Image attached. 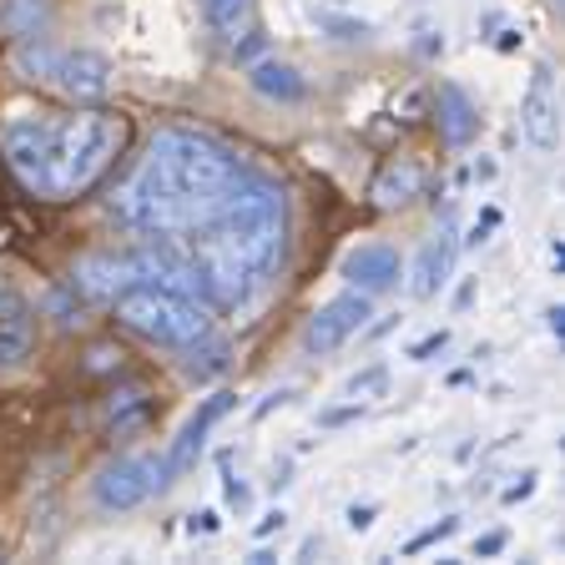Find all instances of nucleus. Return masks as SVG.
<instances>
[{
	"label": "nucleus",
	"instance_id": "obj_1",
	"mask_svg": "<svg viewBox=\"0 0 565 565\" xmlns=\"http://www.w3.org/2000/svg\"><path fill=\"white\" fill-rule=\"evenodd\" d=\"M243 172V157L227 141L192 127H167L152 137L147 162L127 177L111 207L141 237H182L227 198Z\"/></svg>",
	"mask_w": 565,
	"mask_h": 565
},
{
	"label": "nucleus",
	"instance_id": "obj_2",
	"mask_svg": "<svg viewBox=\"0 0 565 565\" xmlns=\"http://www.w3.org/2000/svg\"><path fill=\"white\" fill-rule=\"evenodd\" d=\"M127 147V117L86 106L76 117H15L0 131V152L21 177V188L35 198L66 202L92 192L106 167Z\"/></svg>",
	"mask_w": 565,
	"mask_h": 565
},
{
	"label": "nucleus",
	"instance_id": "obj_3",
	"mask_svg": "<svg viewBox=\"0 0 565 565\" xmlns=\"http://www.w3.org/2000/svg\"><path fill=\"white\" fill-rule=\"evenodd\" d=\"M188 233L217 237V243H223L233 258H243V268L268 288V278L282 263V247H288V207H282L278 182H268V177H258V172H243L233 188H227V198L217 202L198 227H188Z\"/></svg>",
	"mask_w": 565,
	"mask_h": 565
},
{
	"label": "nucleus",
	"instance_id": "obj_4",
	"mask_svg": "<svg viewBox=\"0 0 565 565\" xmlns=\"http://www.w3.org/2000/svg\"><path fill=\"white\" fill-rule=\"evenodd\" d=\"M117 308V323L137 339L157 343V349H188V343L207 339L212 333V313L207 303L188 294H172V288H157V282H131L111 298Z\"/></svg>",
	"mask_w": 565,
	"mask_h": 565
},
{
	"label": "nucleus",
	"instance_id": "obj_5",
	"mask_svg": "<svg viewBox=\"0 0 565 565\" xmlns=\"http://www.w3.org/2000/svg\"><path fill=\"white\" fill-rule=\"evenodd\" d=\"M172 484L167 455H117L111 465H102L92 480V500L106 515H127V510L147 505L152 494H162Z\"/></svg>",
	"mask_w": 565,
	"mask_h": 565
},
{
	"label": "nucleus",
	"instance_id": "obj_6",
	"mask_svg": "<svg viewBox=\"0 0 565 565\" xmlns=\"http://www.w3.org/2000/svg\"><path fill=\"white\" fill-rule=\"evenodd\" d=\"M369 318H374V298L359 294V288H349V294L329 298V303H323V308H318V313L303 323V349H308V353H333V349H343L353 333L364 329Z\"/></svg>",
	"mask_w": 565,
	"mask_h": 565
},
{
	"label": "nucleus",
	"instance_id": "obj_7",
	"mask_svg": "<svg viewBox=\"0 0 565 565\" xmlns=\"http://www.w3.org/2000/svg\"><path fill=\"white\" fill-rule=\"evenodd\" d=\"M520 131L535 152H555V141H561V92H555L551 61H535L530 71V86L520 96Z\"/></svg>",
	"mask_w": 565,
	"mask_h": 565
},
{
	"label": "nucleus",
	"instance_id": "obj_8",
	"mask_svg": "<svg viewBox=\"0 0 565 565\" xmlns=\"http://www.w3.org/2000/svg\"><path fill=\"white\" fill-rule=\"evenodd\" d=\"M51 86L66 92L76 106H96L111 92V66H106V56H96V51H61L56 71H51Z\"/></svg>",
	"mask_w": 565,
	"mask_h": 565
},
{
	"label": "nucleus",
	"instance_id": "obj_9",
	"mask_svg": "<svg viewBox=\"0 0 565 565\" xmlns=\"http://www.w3.org/2000/svg\"><path fill=\"white\" fill-rule=\"evenodd\" d=\"M131 282H137L131 253H86V258H76V268H71V288L82 298H92V303H111Z\"/></svg>",
	"mask_w": 565,
	"mask_h": 565
},
{
	"label": "nucleus",
	"instance_id": "obj_10",
	"mask_svg": "<svg viewBox=\"0 0 565 565\" xmlns=\"http://www.w3.org/2000/svg\"><path fill=\"white\" fill-rule=\"evenodd\" d=\"M343 278H349V288H359V294H388V288H399L404 278V258H399V247H388V243H364V247H353L349 258H343Z\"/></svg>",
	"mask_w": 565,
	"mask_h": 565
},
{
	"label": "nucleus",
	"instance_id": "obj_11",
	"mask_svg": "<svg viewBox=\"0 0 565 565\" xmlns=\"http://www.w3.org/2000/svg\"><path fill=\"white\" fill-rule=\"evenodd\" d=\"M227 409H233V394H227V388H217V394H207V399L198 404V414H192V419L177 429L172 449H167V470H172V480L182 470H192V459L202 455V445H207V435H212V424L223 419Z\"/></svg>",
	"mask_w": 565,
	"mask_h": 565
},
{
	"label": "nucleus",
	"instance_id": "obj_12",
	"mask_svg": "<svg viewBox=\"0 0 565 565\" xmlns=\"http://www.w3.org/2000/svg\"><path fill=\"white\" fill-rule=\"evenodd\" d=\"M455 253H459L455 223H445L439 237H429V243L419 247V258H414V268H409V294L414 298H435L439 288H445L449 268H455Z\"/></svg>",
	"mask_w": 565,
	"mask_h": 565
},
{
	"label": "nucleus",
	"instance_id": "obj_13",
	"mask_svg": "<svg viewBox=\"0 0 565 565\" xmlns=\"http://www.w3.org/2000/svg\"><path fill=\"white\" fill-rule=\"evenodd\" d=\"M435 121H439V137H445L449 147H470V141L480 137V106L470 102V92L459 82H439Z\"/></svg>",
	"mask_w": 565,
	"mask_h": 565
},
{
	"label": "nucleus",
	"instance_id": "obj_14",
	"mask_svg": "<svg viewBox=\"0 0 565 565\" xmlns=\"http://www.w3.org/2000/svg\"><path fill=\"white\" fill-rule=\"evenodd\" d=\"M247 86L263 96V102H282V106H294L308 96V82H303V71L294 66V61H278V56H263L247 66Z\"/></svg>",
	"mask_w": 565,
	"mask_h": 565
},
{
	"label": "nucleus",
	"instance_id": "obj_15",
	"mask_svg": "<svg viewBox=\"0 0 565 565\" xmlns=\"http://www.w3.org/2000/svg\"><path fill=\"white\" fill-rule=\"evenodd\" d=\"M419 192H424V167L414 162V157H399V162H388L384 172L374 177V207H384V212L409 207Z\"/></svg>",
	"mask_w": 565,
	"mask_h": 565
},
{
	"label": "nucleus",
	"instance_id": "obj_16",
	"mask_svg": "<svg viewBox=\"0 0 565 565\" xmlns=\"http://www.w3.org/2000/svg\"><path fill=\"white\" fill-rule=\"evenodd\" d=\"M35 343V313L15 294H0V364L25 359Z\"/></svg>",
	"mask_w": 565,
	"mask_h": 565
},
{
	"label": "nucleus",
	"instance_id": "obj_17",
	"mask_svg": "<svg viewBox=\"0 0 565 565\" xmlns=\"http://www.w3.org/2000/svg\"><path fill=\"white\" fill-rule=\"evenodd\" d=\"M51 21L46 0H0V31L11 41H25V35H41Z\"/></svg>",
	"mask_w": 565,
	"mask_h": 565
},
{
	"label": "nucleus",
	"instance_id": "obj_18",
	"mask_svg": "<svg viewBox=\"0 0 565 565\" xmlns=\"http://www.w3.org/2000/svg\"><path fill=\"white\" fill-rule=\"evenodd\" d=\"M56 56L61 46H51L46 35H25V41H15V71H21L25 82H46L51 86V71H56Z\"/></svg>",
	"mask_w": 565,
	"mask_h": 565
},
{
	"label": "nucleus",
	"instance_id": "obj_19",
	"mask_svg": "<svg viewBox=\"0 0 565 565\" xmlns=\"http://www.w3.org/2000/svg\"><path fill=\"white\" fill-rule=\"evenodd\" d=\"M202 6V21L212 25L217 35H237L253 15V0H198Z\"/></svg>",
	"mask_w": 565,
	"mask_h": 565
},
{
	"label": "nucleus",
	"instance_id": "obj_20",
	"mask_svg": "<svg viewBox=\"0 0 565 565\" xmlns=\"http://www.w3.org/2000/svg\"><path fill=\"white\" fill-rule=\"evenodd\" d=\"M192 349V359H188V379H212V374H223L227 369V359H233V349H227L223 339H198V343H188Z\"/></svg>",
	"mask_w": 565,
	"mask_h": 565
},
{
	"label": "nucleus",
	"instance_id": "obj_21",
	"mask_svg": "<svg viewBox=\"0 0 565 565\" xmlns=\"http://www.w3.org/2000/svg\"><path fill=\"white\" fill-rule=\"evenodd\" d=\"M455 530H459V520H455V515H445V520H439V525L419 530V535H414V541H409V545H404V555H419V551H429V545L449 541V535H455Z\"/></svg>",
	"mask_w": 565,
	"mask_h": 565
},
{
	"label": "nucleus",
	"instance_id": "obj_22",
	"mask_svg": "<svg viewBox=\"0 0 565 565\" xmlns=\"http://www.w3.org/2000/svg\"><path fill=\"white\" fill-rule=\"evenodd\" d=\"M388 384V369H364V374H353L349 384H343V394H349V399H369V394H379V388Z\"/></svg>",
	"mask_w": 565,
	"mask_h": 565
},
{
	"label": "nucleus",
	"instance_id": "obj_23",
	"mask_svg": "<svg viewBox=\"0 0 565 565\" xmlns=\"http://www.w3.org/2000/svg\"><path fill=\"white\" fill-rule=\"evenodd\" d=\"M445 343H449V333L439 329V333H429V339H419L409 349V364H424V359H435V353H445Z\"/></svg>",
	"mask_w": 565,
	"mask_h": 565
},
{
	"label": "nucleus",
	"instance_id": "obj_24",
	"mask_svg": "<svg viewBox=\"0 0 565 565\" xmlns=\"http://www.w3.org/2000/svg\"><path fill=\"white\" fill-rule=\"evenodd\" d=\"M121 364V353L111 349V343H96L92 353H86V369H92V374H106V369H117Z\"/></svg>",
	"mask_w": 565,
	"mask_h": 565
},
{
	"label": "nucleus",
	"instance_id": "obj_25",
	"mask_svg": "<svg viewBox=\"0 0 565 565\" xmlns=\"http://www.w3.org/2000/svg\"><path fill=\"white\" fill-rule=\"evenodd\" d=\"M374 515H379V505H349L343 510V525H349L353 535H364V530L374 525Z\"/></svg>",
	"mask_w": 565,
	"mask_h": 565
},
{
	"label": "nucleus",
	"instance_id": "obj_26",
	"mask_svg": "<svg viewBox=\"0 0 565 565\" xmlns=\"http://www.w3.org/2000/svg\"><path fill=\"white\" fill-rule=\"evenodd\" d=\"M323 25L333 31V41H359V35H369V25H364V21H343V15H329Z\"/></svg>",
	"mask_w": 565,
	"mask_h": 565
},
{
	"label": "nucleus",
	"instance_id": "obj_27",
	"mask_svg": "<svg viewBox=\"0 0 565 565\" xmlns=\"http://www.w3.org/2000/svg\"><path fill=\"white\" fill-rule=\"evenodd\" d=\"M223 530V515L217 510H198V515L188 520V535H217Z\"/></svg>",
	"mask_w": 565,
	"mask_h": 565
},
{
	"label": "nucleus",
	"instance_id": "obj_28",
	"mask_svg": "<svg viewBox=\"0 0 565 565\" xmlns=\"http://www.w3.org/2000/svg\"><path fill=\"white\" fill-rule=\"evenodd\" d=\"M530 494H535V475H520V484H505L500 500H505V505H520V500H530Z\"/></svg>",
	"mask_w": 565,
	"mask_h": 565
},
{
	"label": "nucleus",
	"instance_id": "obj_29",
	"mask_svg": "<svg viewBox=\"0 0 565 565\" xmlns=\"http://www.w3.org/2000/svg\"><path fill=\"white\" fill-rule=\"evenodd\" d=\"M359 414H364V404L353 399L349 409H329V414H323V419H318V424H329V429H333V424H349V419H359Z\"/></svg>",
	"mask_w": 565,
	"mask_h": 565
},
{
	"label": "nucleus",
	"instance_id": "obj_30",
	"mask_svg": "<svg viewBox=\"0 0 565 565\" xmlns=\"http://www.w3.org/2000/svg\"><path fill=\"white\" fill-rule=\"evenodd\" d=\"M282 525H288V515H282V510H268V515L258 520V541H268L273 530H282Z\"/></svg>",
	"mask_w": 565,
	"mask_h": 565
},
{
	"label": "nucleus",
	"instance_id": "obj_31",
	"mask_svg": "<svg viewBox=\"0 0 565 565\" xmlns=\"http://www.w3.org/2000/svg\"><path fill=\"white\" fill-rule=\"evenodd\" d=\"M505 551V535L494 530V535H484V541H475V555H500Z\"/></svg>",
	"mask_w": 565,
	"mask_h": 565
},
{
	"label": "nucleus",
	"instance_id": "obj_32",
	"mask_svg": "<svg viewBox=\"0 0 565 565\" xmlns=\"http://www.w3.org/2000/svg\"><path fill=\"white\" fill-rule=\"evenodd\" d=\"M223 490H227V500H233V505H247V484L243 480H233V475H227Z\"/></svg>",
	"mask_w": 565,
	"mask_h": 565
},
{
	"label": "nucleus",
	"instance_id": "obj_33",
	"mask_svg": "<svg viewBox=\"0 0 565 565\" xmlns=\"http://www.w3.org/2000/svg\"><path fill=\"white\" fill-rule=\"evenodd\" d=\"M545 318H551V333H555V339H561V333H565V313H561V308H551V313H545Z\"/></svg>",
	"mask_w": 565,
	"mask_h": 565
},
{
	"label": "nucleus",
	"instance_id": "obj_34",
	"mask_svg": "<svg viewBox=\"0 0 565 565\" xmlns=\"http://www.w3.org/2000/svg\"><path fill=\"white\" fill-rule=\"evenodd\" d=\"M494 177V162H475V182H490Z\"/></svg>",
	"mask_w": 565,
	"mask_h": 565
},
{
	"label": "nucleus",
	"instance_id": "obj_35",
	"mask_svg": "<svg viewBox=\"0 0 565 565\" xmlns=\"http://www.w3.org/2000/svg\"><path fill=\"white\" fill-rule=\"evenodd\" d=\"M555 6H561V0H555Z\"/></svg>",
	"mask_w": 565,
	"mask_h": 565
}]
</instances>
